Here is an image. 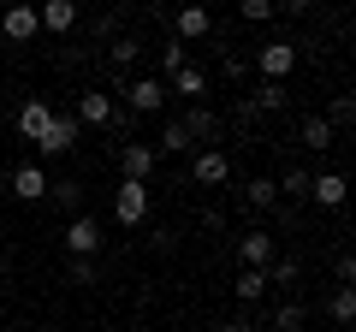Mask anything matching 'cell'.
Instances as JSON below:
<instances>
[{
    "instance_id": "obj_1",
    "label": "cell",
    "mask_w": 356,
    "mask_h": 332,
    "mask_svg": "<svg viewBox=\"0 0 356 332\" xmlns=\"http://www.w3.org/2000/svg\"><path fill=\"white\" fill-rule=\"evenodd\" d=\"M255 72H261V83H291V72H297V36H267L261 48H255Z\"/></svg>"
},
{
    "instance_id": "obj_2",
    "label": "cell",
    "mask_w": 356,
    "mask_h": 332,
    "mask_svg": "<svg viewBox=\"0 0 356 332\" xmlns=\"http://www.w3.org/2000/svg\"><path fill=\"white\" fill-rule=\"evenodd\" d=\"M119 95H125V113H161L166 107L161 77H119Z\"/></svg>"
},
{
    "instance_id": "obj_3",
    "label": "cell",
    "mask_w": 356,
    "mask_h": 332,
    "mask_svg": "<svg viewBox=\"0 0 356 332\" xmlns=\"http://www.w3.org/2000/svg\"><path fill=\"white\" fill-rule=\"evenodd\" d=\"M113 219H119V226H125V231H137V226H149V184H119V190H113Z\"/></svg>"
},
{
    "instance_id": "obj_4",
    "label": "cell",
    "mask_w": 356,
    "mask_h": 332,
    "mask_svg": "<svg viewBox=\"0 0 356 332\" xmlns=\"http://www.w3.org/2000/svg\"><path fill=\"white\" fill-rule=\"evenodd\" d=\"M191 184H202V190L232 184V154H226V149H196V160H191Z\"/></svg>"
},
{
    "instance_id": "obj_5",
    "label": "cell",
    "mask_w": 356,
    "mask_h": 332,
    "mask_svg": "<svg viewBox=\"0 0 356 332\" xmlns=\"http://www.w3.org/2000/svg\"><path fill=\"white\" fill-rule=\"evenodd\" d=\"M77 137H83V125H77V113H54V125L42 131V142H36V154H48V160H60V154H72V149H77Z\"/></svg>"
},
{
    "instance_id": "obj_6",
    "label": "cell",
    "mask_w": 356,
    "mask_h": 332,
    "mask_svg": "<svg viewBox=\"0 0 356 332\" xmlns=\"http://www.w3.org/2000/svg\"><path fill=\"white\" fill-rule=\"evenodd\" d=\"M65 249H72V261H95V249H102V219L95 214L65 219Z\"/></svg>"
},
{
    "instance_id": "obj_7",
    "label": "cell",
    "mask_w": 356,
    "mask_h": 332,
    "mask_svg": "<svg viewBox=\"0 0 356 332\" xmlns=\"http://www.w3.org/2000/svg\"><path fill=\"white\" fill-rule=\"evenodd\" d=\"M178 125L191 131V142H196V149H214V142L226 137V119H220V113H214V107H208V101H196L191 113L178 119Z\"/></svg>"
},
{
    "instance_id": "obj_8",
    "label": "cell",
    "mask_w": 356,
    "mask_h": 332,
    "mask_svg": "<svg viewBox=\"0 0 356 332\" xmlns=\"http://www.w3.org/2000/svg\"><path fill=\"white\" fill-rule=\"evenodd\" d=\"M154 166H161V154H154L149 142H137V137L119 142V172H125L131 184H149V179H154Z\"/></svg>"
},
{
    "instance_id": "obj_9",
    "label": "cell",
    "mask_w": 356,
    "mask_h": 332,
    "mask_svg": "<svg viewBox=\"0 0 356 332\" xmlns=\"http://www.w3.org/2000/svg\"><path fill=\"white\" fill-rule=\"evenodd\" d=\"M208 36H214V13H208V6H178L172 42H184V48H191V42H208Z\"/></svg>"
},
{
    "instance_id": "obj_10",
    "label": "cell",
    "mask_w": 356,
    "mask_h": 332,
    "mask_svg": "<svg viewBox=\"0 0 356 332\" xmlns=\"http://www.w3.org/2000/svg\"><path fill=\"white\" fill-rule=\"evenodd\" d=\"M238 261L255 267V273H267V267H273V231H261V226L243 231V238H238Z\"/></svg>"
},
{
    "instance_id": "obj_11",
    "label": "cell",
    "mask_w": 356,
    "mask_h": 332,
    "mask_svg": "<svg viewBox=\"0 0 356 332\" xmlns=\"http://www.w3.org/2000/svg\"><path fill=\"white\" fill-rule=\"evenodd\" d=\"M344 190H350L344 172H309V202H315V208H332V214H339V208H344Z\"/></svg>"
},
{
    "instance_id": "obj_12",
    "label": "cell",
    "mask_w": 356,
    "mask_h": 332,
    "mask_svg": "<svg viewBox=\"0 0 356 332\" xmlns=\"http://www.w3.org/2000/svg\"><path fill=\"white\" fill-rule=\"evenodd\" d=\"M137 60H143V36H137V30H119V36L107 42V65H113V77H131Z\"/></svg>"
},
{
    "instance_id": "obj_13",
    "label": "cell",
    "mask_w": 356,
    "mask_h": 332,
    "mask_svg": "<svg viewBox=\"0 0 356 332\" xmlns=\"http://www.w3.org/2000/svg\"><path fill=\"white\" fill-rule=\"evenodd\" d=\"M48 125H54V107L42 101V95L18 107V137H24V142H42V131H48Z\"/></svg>"
},
{
    "instance_id": "obj_14",
    "label": "cell",
    "mask_w": 356,
    "mask_h": 332,
    "mask_svg": "<svg viewBox=\"0 0 356 332\" xmlns=\"http://www.w3.org/2000/svg\"><path fill=\"white\" fill-rule=\"evenodd\" d=\"M250 107H255V113H267V119H280L285 107H291V83H255Z\"/></svg>"
},
{
    "instance_id": "obj_15",
    "label": "cell",
    "mask_w": 356,
    "mask_h": 332,
    "mask_svg": "<svg viewBox=\"0 0 356 332\" xmlns=\"http://www.w3.org/2000/svg\"><path fill=\"white\" fill-rule=\"evenodd\" d=\"M48 172H42V166L36 160H30V166H18V172H13V196H18V202H42V196H48Z\"/></svg>"
},
{
    "instance_id": "obj_16",
    "label": "cell",
    "mask_w": 356,
    "mask_h": 332,
    "mask_svg": "<svg viewBox=\"0 0 356 332\" xmlns=\"http://www.w3.org/2000/svg\"><path fill=\"white\" fill-rule=\"evenodd\" d=\"M36 6H13V13H0V36H6V42H30V36H36Z\"/></svg>"
},
{
    "instance_id": "obj_17",
    "label": "cell",
    "mask_w": 356,
    "mask_h": 332,
    "mask_svg": "<svg viewBox=\"0 0 356 332\" xmlns=\"http://www.w3.org/2000/svg\"><path fill=\"white\" fill-rule=\"evenodd\" d=\"M154 154H166V160H178V154H196V142H191V131L178 125V119H166L161 125V142H149Z\"/></svg>"
},
{
    "instance_id": "obj_18",
    "label": "cell",
    "mask_w": 356,
    "mask_h": 332,
    "mask_svg": "<svg viewBox=\"0 0 356 332\" xmlns=\"http://www.w3.org/2000/svg\"><path fill=\"white\" fill-rule=\"evenodd\" d=\"M332 137H339V131H332V125H327V119H321V113H309L303 125H297V142H303V149H315V154L339 149V142H332Z\"/></svg>"
},
{
    "instance_id": "obj_19",
    "label": "cell",
    "mask_w": 356,
    "mask_h": 332,
    "mask_svg": "<svg viewBox=\"0 0 356 332\" xmlns=\"http://www.w3.org/2000/svg\"><path fill=\"white\" fill-rule=\"evenodd\" d=\"M77 125H113V95L83 90V95H77Z\"/></svg>"
},
{
    "instance_id": "obj_20",
    "label": "cell",
    "mask_w": 356,
    "mask_h": 332,
    "mask_svg": "<svg viewBox=\"0 0 356 332\" xmlns=\"http://www.w3.org/2000/svg\"><path fill=\"white\" fill-rule=\"evenodd\" d=\"M166 95H184V101H202V95H208V77L202 72H196V65H184V72H172V77H166Z\"/></svg>"
},
{
    "instance_id": "obj_21",
    "label": "cell",
    "mask_w": 356,
    "mask_h": 332,
    "mask_svg": "<svg viewBox=\"0 0 356 332\" xmlns=\"http://www.w3.org/2000/svg\"><path fill=\"white\" fill-rule=\"evenodd\" d=\"M243 208H250V214H267V208H280V184L267 179V172H261V179H250V184H243Z\"/></svg>"
},
{
    "instance_id": "obj_22",
    "label": "cell",
    "mask_w": 356,
    "mask_h": 332,
    "mask_svg": "<svg viewBox=\"0 0 356 332\" xmlns=\"http://www.w3.org/2000/svg\"><path fill=\"white\" fill-rule=\"evenodd\" d=\"M36 24L60 36V30H72V24H77V6H72V0H48V6H36Z\"/></svg>"
},
{
    "instance_id": "obj_23",
    "label": "cell",
    "mask_w": 356,
    "mask_h": 332,
    "mask_svg": "<svg viewBox=\"0 0 356 332\" xmlns=\"http://www.w3.org/2000/svg\"><path fill=\"white\" fill-rule=\"evenodd\" d=\"M232 297H238V303H261V297H267V273L238 267V279H232Z\"/></svg>"
},
{
    "instance_id": "obj_24",
    "label": "cell",
    "mask_w": 356,
    "mask_h": 332,
    "mask_svg": "<svg viewBox=\"0 0 356 332\" xmlns=\"http://www.w3.org/2000/svg\"><path fill=\"white\" fill-rule=\"evenodd\" d=\"M297 279H303V261H297V256H273V267H267V285L297 291Z\"/></svg>"
},
{
    "instance_id": "obj_25",
    "label": "cell",
    "mask_w": 356,
    "mask_h": 332,
    "mask_svg": "<svg viewBox=\"0 0 356 332\" xmlns=\"http://www.w3.org/2000/svg\"><path fill=\"white\" fill-rule=\"evenodd\" d=\"M48 196H54V202H60L72 219L83 214V184H77V179H60V184H48Z\"/></svg>"
},
{
    "instance_id": "obj_26",
    "label": "cell",
    "mask_w": 356,
    "mask_h": 332,
    "mask_svg": "<svg viewBox=\"0 0 356 332\" xmlns=\"http://www.w3.org/2000/svg\"><path fill=\"white\" fill-rule=\"evenodd\" d=\"M303 320H309L303 303H280L273 308V332H303Z\"/></svg>"
},
{
    "instance_id": "obj_27",
    "label": "cell",
    "mask_w": 356,
    "mask_h": 332,
    "mask_svg": "<svg viewBox=\"0 0 356 332\" xmlns=\"http://www.w3.org/2000/svg\"><path fill=\"white\" fill-rule=\"evenodd\" d=\"M184 65H191V48H184V42H166V48H161V83L172 72H184Z\"/></svg>"
},
{
    "instance_id": "obj_28",
    "label": "cell",
    "mask_w": 356,
    "mask_h": 332,
    "mask_svg": "<svg viewBox=\"0 0 356 332\" xmlns=\"http://www.w3.org/2000/svg\"><path fill=\"white\" fill-rule=\"evenodd\" d=\"M273 184H280V196H309V166H285Z\"/></svg>"
},
{
    "instance_id": "obj_29",
    "label": "cell",
    "mask_w": 356,
    "mask_h": 332,
    "mask_svg": "<svg viewBox=\"0 0 356 332\" xmlns=\"http://www.w3.org/2000/svg\"><path fill=\"white\" fill-rule=\"evenodd\" d=\"M327 308H332V320H339V326H350V320H356V291H350V285H339Z\"/></svg>"
},
{
    "instance_id": "obj_30",
    "label": "cell",
    "mask_w": 356,
    "mask_h": 332,
    "mask_svg": "<svg viewBox=\"0 0 356 332\" xmlns=\"http://www.w3.org/2000/svg\"><path fill=\"white\" fill-rule=\"evenodd\" d=\"M65 285H102V267L95 261H65Z\"/></svg>"
},
{
    "instance_id": "obj_31",
    "label": "cell",
    "mask_w": 356,
    "mask_h": 332,
    "mask_svg": "<svg viewBox=\"0 0 356 332\" xmlns=\"http://www.w3.org/2000/svg\"><path fill=\"white\" fill-rule=\"evenodd\" d=\"M327 125H332V131H350V125H356V101H350V95H339V101H332Z\"/></svg>"
},
{
    "instance_id": "obj_32",
    "label": "cell",
    "mask_w": 356,
    "mask_h": 332,
    "mask_svg": "<svg viewBox=\"0 0 356 332\" xmlns=\"http://www.w3.org/2000/svg\"><path fill=\"white\" fill-rule=\"evenodd\" d=\"M220 72H226V83H243V77H250V60H243V53H226V48H220Z\"/></svg>"
},
{
    "instance_id": "obj_33",
    "label": "cell",
    "mask_w": 356,
    "mask_h": 332,
    "mask_svg": "<svg viewBox=\"0 0 356 332\" xmlns=\"http://www.w3.org/2000/svg\"><path fill=\"white\" fill-rule=\"evenodd\" d=\"M243 18H250V24H273V18H280V6H273V0H250V6H243Z\"/></svg>"
},
{
    "instance_id": "obj_34",
    "label": "cell",
    "mask_w": 356,
    "mask_h": 332,
    "mask_svg": "<svg viewBox=\"0 0 356 332\" xmlns=\"http://www.w3.org/2000/svg\"><path fill=\"white\" fill-rule=\"evenodd\" d=\"M125 18H131V13H107V18H95V36H102V42H113V36H119V24H125Z\"/></svg>"
},
{
    "instance_id": "obj_35",
    "label": "cell",
    "mask_w": 356,
    "mask_h": 332,
    "mask_svg": "<svg viewBox=\"0 0 356 332\" xmlns=\"http://www.w3.org/2000/svg\"><path fill=\"white\" fill-rule=\"evenodd\" d=\"M149 243H154V249H161V256H166V249H172V243H178V231H172V226H154V231H149Z\"/></svg>"
},
{
    "instance_id": "obj_36",
    "label": "cell",
    "mask_w": 356,
    "mask_h": 332,
    "mask_svg": "<svg viewBox=\"0 0 356 332\" xmlns=\"http://www.w3.org/2000/svg\"><path fill=\"white\" fill-rule=\"evenodd\" d=\"M332 273H339V285H350V279H356V261L339 256V261H332Z\"/></svg>"
},
{
    "instance_id": "obj_37",
    "label": "cell",
    "mask_w": 356,
    "mask_h": 332,
    "mask_svg": "<svg viewBox=\"0 0 356 332\" xmlns=\"http://www.w3.org/2000/svg\"><path fill=\"white\" fill-rule=\"evenodd\" d=\"M220 332H255V320L250 315H232V320H220Z\"/></svg>"
}]
</instances>
